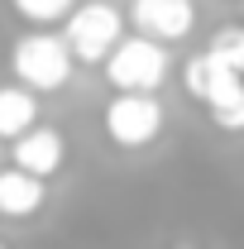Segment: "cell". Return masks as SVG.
Here are the masks:
<instances>
[{
  "label": "cell",
  "instance_id": "cell-10",
  "mask_svg": "<svg viewBox=\"0 0 244 249\" xmlns=\"http://www.w3.org/2000/svg\"><path fill=\"white\" fill-rule=\"evenodd\" d=\"M15 15H24L29 24H58L77 10V0H10Z\"/></svg>",
  "mask_w": 244,
  "mask_h": 249
},
{
  "label": "cell",
  "instance_id": "cell-12",
  "mask_svg": "<svg viewBox=\"0 0 244 249\" xmlns=\"http://www.w3.org/2000/svg\"><path fill=\"white\" fill-rule=\"evenodd\" d=\"M0 249H5V245H0Z\"/></svg>",
  "mask_w": 244,
  "mask_h": 249
},
{
  "label": "cell",
  "instance_id": "cell-4",
  "mask_svg": "<svg viewBox=\"0 0 244 249\" xmlns=\"http://www.w3.org/2000/svg\"><path fill=\"white\" fill-rule=\"evenodd\" d=\"M67 48H72V58L77 62H105L115 53V43L124 38V19L115 5H105V0H87V5H77L72 15H67Z\"/></svg>",
  "mask_w": 244,
  "mask_h": 249
},
{
  "label": "cell",
  "instance_id": "cell-11",
  "mask_svg": "<svg viewBox=\"0 0 244 249\" xmlns=\"http://www.w3.org/2000/svg\"><path fill=\"white\" fill-rule=\"evenodd\" d=\"M211 53L225 62V67H235V72L244 77V24H225V29L211 38Z\"/></svg>",
  "mask_w": 244,
  "mask_h": 249
},
{
  "label": "cell",
  "instance_id": "cell-3",
  "mask_svg": "<svg viewBox=\"0 0 244 249\" xmlns=\"http://www.w3.org/2000/svg\"><path fill=\"white\" fill-rule=\"evenodd\" d=\"M105 77L115 91H158L168 82V48L158 38H120L115 53L105 58Z\"/></svg>",
  "mask_w": 244,
  "mask_h": 249
},
{
  "label": "cell",
  "instance_id": "cell-5",
  "mask_svg": "<svg viewBox=\"0 0 244 249\" xmlns=\"http://www.w3.org/2000/svg\"><path fill=\"white\" fill-rule=\"evenodd\" d=\"M105 134L120 149H144L163 134V101L153 91H115L105 106Z\"/></svg>",
  "mask_w": 244,
  "mask_h": 249
},
{
  "label": "cell",
  "instance_id": "cell-9",
  "mask_svg": "<svg viewBox=\"0 0 244 249\" xmlns=\"http://www.w3.org/2000/svg\"><path fill=\"white\" fill-rule=\"evenodd\" d=\"M38 124V96L29 87H0V139H19Z\"/></svg>",
  "mask_w": 244,
  "mask_h": 249
},
{
  "label": "cell",
  "instance_id": "cell-13",
  "mask_svg": "<svg viewBox=\"0 0 244 249\" xmlns=\"http://www.w3.org/2000/svg\"><path fill=\"white\" fill-rule=\"evenodd\" d=\"M182 249H187V245H182Z\"/></svg>",
  "mask_w": 244,
  "mask_h": 249
},
{
  "label": "cell",
  "instance_id": "cell-1",
  "mask_svg": "<svg viewBox=\"0 0 244 249\" xmlns=\"http://www.w3.org/2000/svg\"><path fill=\"white\" fill-rule=\"evenodd\" d=\"M182 87L206 106V115H211L220 129H230V134L244 129V77L235 67H225L211 48L196 53V58L182 67Z\"/></svg>",
  "mask_w": 244,
  "mask_h": 249
},
{
  "label": "cell",
  "instance_id": "cell-2",
  "mask_svg": "<svg viewBox=\"0 0 244 249\" xmlns=\"http://www.w3.org/2000/svg\"><path fill=\"white\" fill-rule=\"evenodd\" d=\"M72 48H67V38L48 29H34L24 38H15V48H10V67H15V77H19V87H29V91H58L72 82Z\"/></svg>",
  "mask_w": 244,
  "mask_h": 249
},
{
  "label": "cell",
  "instance_id": "cell-8",
  "mask_svg": "<svg viewBox=\"0 0 244 249\" xmlns=\"http://www.w3.org/2000/svg\"><path fill=\"white\" fill-rule=\"evenodd\" d=\"M43 201H48V187L43 178H34L24 168H0V216L5 220H29L43 211Z\"/></svg>",
  "mask_w": 244,
  "mask_h": 249
},
{
  "label": "cell",
  "instance_id": "cell-7",
  "mask_svg": "<svg viewBox=\"0 0 244 249\" xmlns=\"http://www.w3.org/2000/svg\"><path fill=\"white\" fill-rule=\"evenodd\" d=\"M10 154H15V168H24L34 178H53L62 168V158H67V139L53 124H34L29 134H19L10 144Z\"/></svg>",
  "mask_w": 244,
  "mask_h": 249
},
{
  "label": "cell",
  "instance_id": "cell-6",
  "mask_svg": "<svg viewBox=\"0 0 244 249\" xmlns=\"http://www.w3.org/2000/svg\"><path fill=\"white\" fill-rule=\"evenodd\" d=\"M129 19L144 38L158 43H182L187 34L196 29V5L192 0H134L129 5Z\"/></svg>",
  "mask_w": 244,
  "mask_h": 249
}]
</instances>
